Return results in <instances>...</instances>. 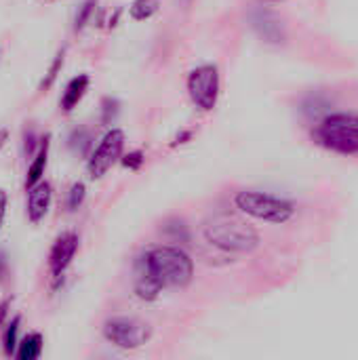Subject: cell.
Masks as SVG:
<instances>
[{
  "instance_id": "cell-1",
  "label": "cell",
  "mask_w": 358,
  "mask_h": 360,
  "mask_svg": "<svg viewBox=\"0 0 358 360\" xmlns=\"http://www.w3.org/2000/svg\"><path fill=\"white\" fill-rule=\"evenodd\" d=\"M137 278H150L160 289H184L194 278V262L175 245L152 247L137 262Z\"/></svg>"
},
{
  "instance_id": "cell-26",
  "label": "cell",
  "mask_w": 358,
  "mask_h": 360,
  "mask_svg": "<svg viewBox=\"0 0 358 360\" xmlns=\"http://www.w3.org/2000/svg\"><path fill=\"white\" fill-rule=\"evenodd\" d=\"M4 276H6V257L0 251V281H4Z\"/></svg>"
},
{
  "instance_id": "cell-2",
  "label": "cell",
  "mask_w": 358,
  "mask_h": 360,
  "mask_svg": "<svg viewBox=\"0 0 358 360\" xmlns=\"http://www.w3.org/2000/svg\"><path fill=\"white\" fill-rule=\"evenodd\" d=\"M203 236L205 240L224 251V253H253L260 247V232L234 217V215H217L211 221H207V226L203 228Z\"/></svg>"
},
{
  "instance_id": "cell-9",
  "label": "cell",
  "mask_w": 358,
  "mask_h": 360,
  "mask_svg": "<svg viewBox=\"0 0 358 360\" xmlns=\"http://www.w3.org/2000/svg\"><path fill=\"white\" fill-rule=\"evenodd\" d=\"M53 202V188L49 181H38L36 186L27 188V219L32 224H40Z\"/></svg>"
},
{
  "instance_id": "cell-4",
  "label": "cell",
  "mask_w": 358,
  "mask_h": 360,
  "mask_svg": "<svg viewBox=\"0 0 358 360\" xmlns=\"http://www.w3.org/2000/svg\"><path fill=\"white\" fill-rule=\"evenodd\" d=\"M234 205L247 217L266 224H287L295 215V205L287 198L260 192V190H241L234 196Z\"/></svg>"
},
{
  "instance_id": "cell-15",
  "label": "cell",
  "mask_w": 358,
  "mask_h": 360,
  "mask_svg": "<svg viewBox=\"0 0 358 360\" xmlns=\"http://www.w3.org/2000/svg\"><path fill=\"white\" fill-rule=\"evenodd\" d=\"M158 11V0H135L129 8L131 19L135 21H146Z\"/></svg>"
},
{
  "instance_id": "cell-17",
  "label": "cell",
  "mask_w": 358,
  "mask_h": 360,
  "mask_svg": "<svg viewBox=\"0 0 358 360\" xmlns=\"http://www.w3.org/2000/svg\"><path fill=\"white\" fill-rule=\"evenodd\" d=\"M162 232L171 236L173 243H188L190 234H188V226L181 219H171L162 226Z\"/></svg>"
},
{
  "instance_id": "cell-6",
  "label": "cell",
  "mask_w": 358,
  "mask_h": 360,
  "mask_svg": "<svg viewBox=\"0 0 358 360\" xmlns=\"http://www.w3.org/2000/svg\"><path fill=\"white\" fill-rule=\"evenodd\" d=\"M219 91H222V80H219L217 65L205 63V65H198V68H194L190 72V76H188V95H190L192 103L198 110L211 112L217 105Z\"/></svg>"
},
{
  "instance_id": "cell-29",
  "label": "cell",
  "mask_w": 358,
  "mask_h": 360,
  "mask_svg": "<svg viewBox=\"0 0 358 360\" xmlns=\"http://www.w3.org/2000/svg\"><path fill=\"white\" fill-rule=\"evenodd\" d=\"M186 2H188V0H186Z\"/></svg>"
},
{
  "instance_id": "cell-14",
  "label": "cell",
  "mask_w": 358,
  "mask_h": 360,
  "mask_svg": "<svg viewBox=\"0 0 358 360\" xmlns=\"http://www.w3.org/2000/svg\"><path fill=\"white\" fill-rule=\"evenodd\" d=\"M68 146H70V150H72L74 154H78V156H89V150H91V146H93V135H91V131H87V129H74V131L70 133Z\"/></svg>"
},
{
  "instance_id": "cell-21",
  "label": "cell",
  "mask_w": 358,
  "mask_h": 360,
  "mask_svg": "<svg viewBox=\"0 0 358 360\" xmlns=\"http://www.w3.org/2000/svg\"><path fill=\"white\" fill-rule=\"evenodd\" d=\"M84 196H87V188L82 181H76L72 184L70 192H68V209L70 211H76L82 202H84Z\"/></svg>"
},
{
  "instance_id": "cell-20",
  "label": "cell",
  "mask_w": 358,
  "mask_h": 360,
  "mask_svg": "<svg viewBox=\"0 0 358 360\" xmlns=\"http://www.w3.org/2000/svg\"><path fill=\"white\" fill-rule=\"evenodd\" d=\"M120 112V103L118 99H112V97H106L101 101V124H112L116 120Z\"/></svg>"
},
{
  "instance_id": "cell-24",
  "label": "cell",
  "mask_w": 358,
  "mask_h": 360,
  "mask_svg": "<svg viewBox=\"0 0 358 360\" xmlns=\"http://www.w3.org/2000/svg\"><path fill=\"white\" fill-rule=\"evenodd\" d=\"M6 205H8V196H6V192L0 188V228H2V224H4V215H6Z\"/></svg>"
},
{
  "instance_id": "cell-23",
  "label": "cell",
  "mask_w": 358,
  "mask_h": 360,
  "mask_svg": "<svg viewBox=\"0 0 358 360\" xmlns=\"http://www.w3.org/2000/svg\"><path fill=\"white\" fill-rule=\"evenodd\" d=\"M38 143H36V133L34 131H27L25 133V137H23V152H25V156H34L36 154V148Z\"/></svg>"
},
{
  "instance_id": "cell-13",
  "label": "cell",
  "mask_w": 358,
  "mask_h": 360,
  "mask_svg": "<svg viewBox=\"0 0 358 360\" xmlns=\"http://www.w3.org/2000/svg\"><path fill=\"white\" fill-rule=\"evenodd\" d=\"M42 344H44V340H42L40 333H27V335L19 342L15 356L19 360H36L42 354Z\"/></svg>"
},
{
  "instance_id": "cell-11",
  "label": "cell",
  "mask_w": 358,
  "mask_h": 360,
  "mask_svg": "<svg viewBox=\"0 0 358 360\" xmlns=\"http://www.w3.org/2000/svg\"><path fill=\"white\" fill-rule=\"evenodd\" d=\"M49 150H51V135H44L38 143L36 154L32 156V162L27 167V175H25V190L36 186L38 181H42L44 171H46V162H49Z\"/></svg>"
},
{
  "instance_id": "cell-19",
  "label": "cell",
  "mask_w": 358,
  "mask_h": 360,
  "mask_svg": "<svg viewBox=\"0 0 358 360\" xmlns=\"http://www.w3.org/2000/svg\"><path fill=\"white\" fill-rule=\"evenodd\" d=\"M95 6H97V0H84V2H82V6H80L78 13H76V19H74V30H76V32L84 30V25L89 23V19H91Z\"/></svg>"
},
{
  "instance_id": "cell-22",
  "label": "cell",
  "mask_w": 358,
  "mask_h": 360,
  "mask_svg": "<svg viewBox=\"0 0 358 360\" xmlns=\"http://www.w3.org/2000/svg\"><path fill=\"white\" fill-rule=\"evenodd\" d=\"M143 160H146V156H143V152H139V150H133V152H129V154L120 156L122 167H124V169H129V171H137V169L143 165Z\"/></svg>"
},
{
  "instance_id": "cell-5",
  "label": "cell",
  "mask_w": 358,
  "mask_h": 360,
  "mask_svg": "<svg viewBox=\"0 0 358 360\" xmlns=\"http://www.w3.org/2000/svg\"><path fill=\"white\" fill-rule=\"evenodd\" d=\"M152 327L133 316H114L103 323V338L122 350H137L152 340Z\"/></svg>"
},
{
  "instance_id": "cell-25",
  "label": "cell",
  "mask_w": 358,
  "mask_h": 360,
  "mask_svg": "<svg viewBox=\"0 0 358 360\" xmlns=\"http://www.w3.org/2000/svg\"><path fill=\"white\" fill-rule=\"evenodd\" d=\"M8 308H11V300H4V302L0 304V325H4V319H6V314H8Z\"/></svg>"
},
{
  "instance_id": "cell-8",
  "label": "cell",
  "mask_w": 358,
  "mask_h": 360,
  "mask_svg": "<svg viewBox=\"0 0 358 360\" xmlns=\"http://www.w3.org/2000/svg\"><path fill=\"white\" fill-rule=\"evenodd\" d=\"M76 251H78V234L76 232H63L53 243L51 253H49V270L55 278L63 276V272L70 268Z\"/></svg>"
},
{
  "instance_id": "cell-10",
  "label": "cell",
  "mask_w": 358,
  "mask_h": 360,
  "mask_svg": "<svg viewBox=\"0 0 358 360\" xmlns=\"http://www.w3.org/2000/svg\"><path fill=\"white\" fill-rule=\"evenodd\" d=\"M251 21H253V27L257 30V34H260L264 40L276 42V44L285 40L283 25H281V21H279L272 13H268V11H257V13H253Z\"/></svg>"
},
{
  "instance_id": "cell-12",
  "label": "cell",
  "mask_w": 358,
  "mask_h": 360,
  "mask_svg": "<svg viewBox=\"0 0 358 360\" xmlns=\"http://www.w3.org/2000/svg\"><path fill=\"white\" fill-rule=\"evenodd\" d=\"M87 89H89V76H87V74L74 76V78L68 82V86H65V91H63V95H61V110H63V112H72V110L78 105V101L84 97Z\"/></svg>"
},
{
  "instance_id": "cell-3",
  "label": "cell",
  "mask_w": 358,
  "mask_h": 360,
  "mask_svg": "<svg viewBox=\"0 0 358 360\" xmlns=\"http://www.w3.org/2000/svg\"><path fill=\"white\" fill-rule=\"evenodd\" d=\"M312 139L342 156H358V114L335 112L327 114L312 131Z\"/></svg>"
},
{
  "instance_id": "cell-18",
  "label": "cell",
  "mask_w": 358,
  "mask_h": 360,
  "mask_svg": "<svg viewBox=\"0 0 358 360\" xmlns=\"http://www.w3.org/2000/svg\"><path fill=\"white\" fill-rule=\"evenodd\" d=\"M63 55H65V51H63V49H61V51L55 55V59H53V63H51V68H49L46 76H44V78H42V82H40V91H46V89H51V86H53V82H55L57 74L61 72V65H63Z\"/></svg>"
},
{
  "instance_id": "cell-7",
  "label": "cell",
  "mask_w": 358,
  "mask_h": 360,
  "mask_svg": "<svg viewBox=\"0 0 358 360\" xmlns=\"http://www.w3.org/2000/svg\"><path fill=\"white\" fill-rule=\"evenodd\" d=\"M124 150V131L122 129H110L99 146L89 154L87 171L91 179H101L122 156Z\"/></svg>"
},
{
  "instance_id": "cell-27",
  "label": "cell",
  "mask_w": 358,
  "mask_h": 360,
  "mask_svg": "<svg viewBox=\"0 0 358 360\" xmlns=\"http://www.w3.org/2000/svg\"><path fill=\"white\" fill-rule=\"evenodd\" d=\"M6 139H8V129H0V150L4 148Z\"/></svg>"
},
{
  "instance_id": "cell-16",
  "label": "cell",
  "mask_w": 358,
  "mask_h": 360,
  "mask_svg": "<svg viewBox=\"0 0 358 360\" xmlns=\"http://www.w3.org/2000/svg\"><path fill=\"white\" fill-rule=\"evenodd\" d=\"M19 325H21V319H19V316H15V319L8 321V325H6L4 340H2V346H4V354H6V356H15V352H17V346H19V342H17Z\"/></svg>"
},
{
  "instance_id": "cell-28",
  "label": "cell",
  "mask_w": 358,
  "mask_h": 360,
  "mask_svg": "<svg viewBox=\"0 0 358 360\" xmlns=\"http://www.w3.org/2000/svg\"><path fill=\"white\" fill-rule=\"evenodd\" d=\"M266 2H281V0H266Z\"/></svg>"
}]
</instances>
